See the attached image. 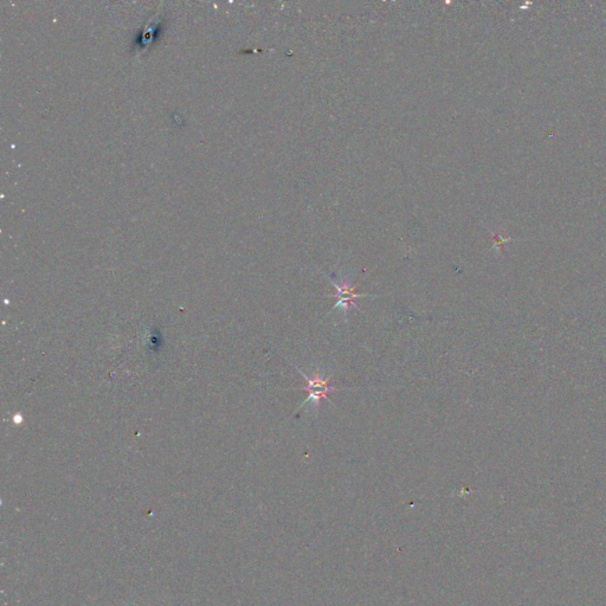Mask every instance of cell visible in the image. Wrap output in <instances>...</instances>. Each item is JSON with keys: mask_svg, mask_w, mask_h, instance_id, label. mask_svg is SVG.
Wrapping results in <instances>:
<instances>
[{"mask_svg": "<svg viewBox=\"0 0 606 606\" xmlns=\"http://www.w3.org/2000/svg\"><path fill=\"white\" fill-rule=\"evenodd\" d=\"M331 284L334 286L335 290H336V294L329 295L331 297H334L336 300V303H335L333 309L341 308L345 313H347L351 307L359 309L358 304L355 302V300L359 299V297H365V296H372L368 295V294H358L355 291V288L350 286L347 281H343V284H336L331 281Z\"/></svg>", "mask_w": 606, "mask_h": 606, "instance_id": "cell-2", "label": "cell"}, {"mask_svg": "<svg viewBox=\"0 0 606 606\" xmlns=\"http://www.w3.org/2000/svg\"><path fill=\"white\" fill-rule=\"evenodd\" d=\"M297 371L302 375L303 378L306 379V382H307V386L301 388V390L308 392V398L304 400L303 404H307L308 400H311V402H314L316 405H319L321 399H328V395L331 393L339 391V388L328 384V379L321 378L319 372L316 373L314 378H309L300 368H297Z\"/></svg>", "mask_w": 606, "mask_h": 606, "instance_id": "cell-1", "label": "cell"}]
</instances>
